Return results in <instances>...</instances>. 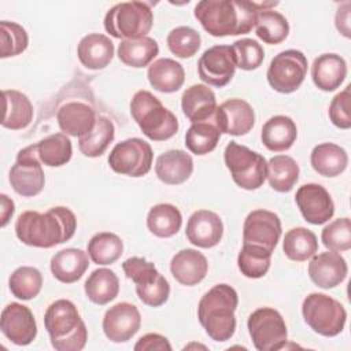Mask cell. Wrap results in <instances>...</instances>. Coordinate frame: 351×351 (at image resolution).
I'll use <instances>...</instances> for the list:
<instances>
[{"label": "cell", "instance_id": "cell-16", "mask_svg": "<svg viewBox=\"0 0 351 351\" xmlns=\"http://www.w3.org/2000/svg\"><path fill=\"white\" fill-rule=\"evenodd\" d=\"M295 202L303 218L313 225L328 222L335 214V203L330 193L319 184H304L299 186Z\"/></svg>", "mask_w": 351, "mask_h": 351}, {"label": "cell", "instance_id": "cell-34", "mask_svg": "<svg viewBox=\"0 0 351 351\" xmlns=\"http://www.w3.org/2000/svg\"><path fill=\"white\" fill-rule=\"evenodd\" d=\"M182 225L180 210L170 203H159L149 208L147 215L148 230L162 239L171 237L178 233Z\"/></svg>", "mask_w": 351, "mask_h": 351}, {"label": "cell", "instance_id": "cell-44", "mask_svg": "<svg viewBox=\"0 0 351 351\" xmlns=\"http://www.w3.org/2000/svg\"><path fill=\"white\" fill-rule=\"evenodd\" d=\"M29 45V36L25 27L16 22H0V58L21 55Z\"/></svg>", "mask_w": 351, "mask_h": 351}, {"label": "cell", "instance_id": "cell-1", "mask_svg": "<svg viewBox=\"0 0 351 351\" xmlns=\"http://www.w3.org/2000/svg\"><path fill=\"white\" fill-rule=\"evenodd\" d=\"M278 3H255L244 0H202L193 15L203 29L214 37L245 34L255 27L258 12Z\"/></svg>", "mask_w": 351, "mask_h": 351}, {"label": "cell", "instance_id": "cell-9", "mask_svg": "<svg viewBox=\"0 0 351 351\" xmlns=\"http://www.w3.org/2000/svg\"><path fill=\"white\" fill-rule=\"evenodd\" d=\"M247 328L258 351H276L287 344L288 330L282 315L273 307H259L252 311Z\"/></svg>", "mask_w": 351, "mask_h": 351}, {"label": "cell", "instance_id": "cell-47", "mask_svg": "<svg viewBox=\"0 0 351 351\" xmlns=\"http://www.w3.org/2000/svg\"><path fill=\"white\" fill-rule=\"evenodd\" d=\"M322 244L333 252H341L351 248V221L348 217L337 218L322 229Z\"/></svg>", "mask_w": 351, "mask_h": 351}, {"label": "cell", "instance_id": "cell-52", "mask_svg": "<svg viewBox=\"0 0 351 351\" xmlns=\"http://www.w3.org/2000/svg\"><path fill=\"white\" fill-rule=\"evenodd\" d=\"M0 207H1V210H0V215H1L0 225H1V228H4L10 222L11 217L15 211V204L5 193H1L0 195Z\"/></svg>", "mask_w": 351, "mask_h": 351}, {"label": "cell", "instance_id": "cell-50", "mask_svg": "<svg viewBox=\"0 0 351 351\" xmlns=\"http://www.w3.org/2000/svg\"><path fill=\"white\" fill-rule=\"evenodd\" d=\"M136 351H171V344L169 343L167 337L159 333H147L141 336L137 343L134 344Z\"/></svg>", "mask_w": 351, "mask_h": 351}, {"label": "cell", "instance_id": "cell-36", "mask_svg": "<svg viewBox=\"0 0 351 351\" xmlns=\"http://www.w3.org/2000/svg\"><path fill=\"white\" fill-rule=\"evenodd\" d=\"M299 165L288 155H276L267 162L266 178L277 192H289L299 180Z\"/></svg>", "mask_w": 351, "mask_h": 351}, {"label": "cell", "instance_id": "cell-40", "mask_svg": "<svg viewBox=\"0 0 351 351\" xmlns=\"http://www.w3.org/2000/svg\"><path fill=\"white\" fill-rule=\"evenodd\" d=\"M255 33L263 43L274 45L282 43L289 34L287 18L274 10H262L258 12Z\"/></svg>", "mask_w": 351, "mask_h": 351}, {"label": "cell", "instance_id": "cell-13", "mask_svg": "<svg viewBox=\"0 0 351 351\" xmlns=\"http://www.w3.org/2000/svg\"><path fill=\"white\" fill-rule=\"evenodd\" d=\"M236 71V63L229 45H214L203 52L197 62V73L203 82L222 88L228 85Z\"/></svg>", "mask_w": 351, "mask_h": 351}, {"label": "cell", "instance_id": "cell-11", "mask_svg": "<svg viewBox=\"0 0 351 351\" xmlns=\"http://www.w3.org/2000/svg\"><path fill=\"white\" fill-rule=\"evenodd\" d=\"M154 152L143 138L132 137L118 143L108 155L110 167L122 176L143 177L152 166Z\"/></svg>", "mask_w": 351, "mask_h": 351}, {"label": "cell", "instance_id": "cell-35", "mask_svg": "<svg viewBox=\"0 0 351 351\" xmlns=\"http://www.w3.org/2000/svg\"><path fill=\"white\" fill-rule=\"evenodd\" d=\"M115 137V126L107 117L99 115L95 128L78 137V148L88 158L101 156Z\"/></svg>", "mask_w": 351, "mask_h": 351}, {"label": "cell", "instance_id": "cell-48", "mask_svg": "<svg viewBox=\"0 0 351 351\" xmlns=\"http://www.w3.org/2000/svg\"><path fill=\"white\" fill-rule=\"evenodd\" d=\"M234 58L236 67L251 71L258 69L265 59V51L262 45L252 38H241L233 43L230 47Z\"/></svg>", "mask_w": 351, "mask_h": 351}, {"label": "cell", "instance_id": "cell-4", "mask_svg": "<svg viewBox=\"0 0 351 351\" xmlns=\"http://www.w3.org/2000/svg\"><path fill=\"white\" fill-rule=\"evenodd\" d=\"M44 325L56 351H81L86 344V325L71 300L58 299L51 303L44 315Z\"/></svg>", "mask_w": 351, "mask_h": 351}, {"label": "cell", "instance_id": "cell-42", "mask_svg": "<svg viewBox=\"0 0 351 351\" xmlns=\"http://www.w3.org/2000/svg\"><path fill=\"white\" fill-rule=\"evenodd\" d=\"M11 293L21 300L34 299L43 287V274L33 266H21L8 278Z\"/></svg>", "mask_w": 351, "mask_h": 351}, {"label": "cell", "instance_id": "cell-26", "mask_svg": "<svg viewBox=\"0 0 351 351\" xmlns=\"http://www.w3.org/2000/svg\"><path fill=\"white\" fill-rule=\"evenodd\" d=\"M181 110L192 123L203 122L217 110L215 95L207 85H191L181 96Z\"/></svg>", "mask_w": 351, "mask_h": 351}, {"label": "cell", "instance_id": "cell-5", "mask_svg": "<svg viewBox=\"0 0 351 351\" xmlns=\"http://www.w3.org/2000/svg\"><path fill=\"white\" fill-rule=\"evenodd\" d=\"M130 114L143 134L152 141L169 140L178 130L177 117L148 90H138L133 95Z\"/></svg>", "mask_w": 351, "mask_h": 351}, {"label": "cell", "instance_id": "cell-7", "mask_svg": "<svg viewBox=\"0 0 351 351\" xmlns=\"http://www.w3.org/2000/svg\"><path fill=\"white\" fill-rule=\"evenodd\" d=\"M223 160L236 185L245 191L261 188L266 180L267 162L263 155L230 141L225 147Z\"/></svg>", "mask_w": 351, "mask_h": 351}, {"label": "cell", "instance_id": "cell-27", "mask_svg": "<svg viewBox=\"0 0 351 351\" xmlns=\"http://www.w3.org/2000/svg\"><path fill=\"white\" fill-rule=\"evenodd\" d=\"M88 267V252L80 248L60 250L51 259L52 276L63 284H73L78 281Z\"/></svg>", "mask_w": 351, "mask_h": 351}, {"label": "cell", "instance_id": "cell-3", "mask_svg": "<svg viewBox=\"0 0 351 351\" xmlns=\"http://www.w3.org/2000/svg\"><path fill=\"white\" fill-rule=\"evenodd\" d=\"M237 304V292L228 284H217L202 296L197 318L214 341H226L234 335Z\"/></svg>", "mask_w": 351, "mask_h": 351}, {"label": "cell", "instance_id": "cell-31", "mask_svg": "<svg viewBox=\"0 0 351 351\" xmlns=\"http://www.w3.org/2000/svg\"><path fill=\"white\" fill-rule=\"evenodd\" d=\"M313 169L324 177L340 176L348 165L346 149L333 143H322L313 148L310 155Z\"/></svg>", "mask_w": 351, "mask_h": 351}, {"label": "cell", "instance_id": "cell-2", "mask_svg": "<svg viewBox=\"0 0 351 351\" xmlns=\"http://www.w3.org/2000/svg\"><path fill=\"white\" fill-rule=\"evenodd\" d=\"M77 229L74 213L63 206H56L45 213L23 211L15 222V234L26 245L52 248L69 241Z\"/></svg>", "mask_w": 351, "mask_h": 351}, {"label": "cell", "instance_id": "cell-10", "mask_svg": "<svg viewBox=\"0 0 351 351\" xmlns=\"http://www.w3.org/2000/svg\"><path fill=\"white\" fill-rule=\"evenodd\" d=\"M307 58L298 49L277 53L267 69L269 85L280 93H292L300 88L307 74Z\"/></svg>", "mask_w": 351, "mask_h": 351}, {"label": "cell", "instance_id": "cell-51", "mask_svg": "<svg viewBox=\"0 0 351 351\" xmlns=\"http://www.w3.org/2000/svg\"><path fill=\"white\" fill-rule=\"evenodd\" d=\"M350 8L351 3L346 1L343 5L339 7L336 16H335V25L336 29L347 38L351 37V27H350Z\"/></svg>", "mask_w": 351, "mask_h": 351}, {"label": "cell", "instance_id": "cell-39", "mask_svg": "<svg viewBox=\"0 0 351 351\" xmlns=\"http://www.w3.org/2000/svg\"><path fill=\"white\" fill-rule=\"evenodd\" d=\"M123 252L121 237L111 232H100L90 237L88 243V255L96 265H112Z\"/></svg>", "mask_w": 351, "mask_h": 351}, {"label": "cell", "instance_id": "cell-38", "mask_svg": "<svg viewBox=\"0 0 351 351\" xmlns=\"http://www.w3.org/2000/svg\"><path fill=\"white\" fill-rule=\"evenodd\" d=\"M36 151L40 162L49 167L66 165L73 155L71 141L64 133H53L40 140L36 144Z\"/></svg>", "mask_w": 351, "mask_h": 351}, {"label": "cell", "instance_id": "cell-49", "mask_svg": "<svg viewBox=\"0 0 351 351\" xmlns=\"http://www.w3.org/2000/svg\"><path fill=\"white\" fill-rule=\"evenodd\" d=\"M350 90L351 85H347L339 92L330 101L328 115L332 123L340 129L351 128V112H350Z\"/></svg>", "mask_w": 351, "mask_h": 351}, {"label": "cell", "instance_id": "cell-45", "mask_svg": "<svg viewBox=\"0 0 351 351\" xmlns=\"http://www.w3.org/2000/svg\"><path fill=\"white\" fill-rule=\"evenodd\" d=\"M167 47L173 55L181 59L193 56L202 44L200 34L189 26H178L167 34Z\"/></svg>", "mask_w": 351, "mask_h": 351}, {"label": "cell", "instance_id": "cell-21", "mask_svg": "<svg viewBox=\"0 0 351 351\" xmlns=\"http://www.w3.org/2000/svg\"><path fill=\"white\" fill-rule=\"evenodd\" d=\"M170 271L180 284L193 287L204 280L208 271V262L197 250L184 248L171 258Z\"/></svg>", "mask_w": 351, "mask_h": 351}, {"label": "cell", "instance_id": "cell-29", "mask_svg": "<svg viewBox=\"0 0 351 351\" xmlns=\"http://www.w3.org/2000/svg\"><path fill=\"white\" fill-rule=\"evenodd\" d=\"M4 115L1 126L10 130H21L30 125L33 121V104L29 97L16 89L3 90Z\"/></svg>", "mask_w": 351, "mask_h": 351}, {"label": "cell", "instance_id": "cell-33", "mask_svg": "<svg viewBox=\"0 0 351 351\" xmlns=\"http://www.w3.org/2000/svg\"><path fill=\"white\" fill-rule=\"evenodd\" d=\"M159 53V45L152 37L137 40H122L118 45L119 60L130 67L141 69L148 66Z\"/></svg>", "mask_w": 351, "mask_h": 351}, {"label": "cell", "instance_id": "cell-12", "mask_svg": "<svg viewBox=\"0 0 351 351\" xmlns=\"http://www.w3.org/2000/svg\"><path fill=\"white\" fill-rule=\"evenodd\" d=\"M12 189L25 197L38 195L45 185V176L36 144L21 149L8 176Z\"/></svg>", "mask_w": 351, "mask_h": 351}, {"label": "cell", "instance_id": "cell-8", "mask_svg": "<svg viewBox=\"0 0 351 351\" xmlns=\"http://www.w3.org/2000/svg\"><path fill=\"white\" fill-rule=\"evenodd\" d=\"M302 315L304 322L318 335L333 337L343 332L347 311L343 304L325 295L313 292L302 303Z\"/></svg>", "mask_w": 351, "mask_h": 351}, {"label": "cell", "instance_id": "cell-43", "mask_svg": "<svg viewBox=\"0 0 351 351\" xmlns=\"http://www.w3.org/2000/svg\"><path fill=\"white\" fill-rule=\"evenodd\" d=\"M219 137L221 132L215 123L195 122L185 133V145L195 155H206L215 149Z\"/></svg>", "mask_w": 351, "mask_h": 351}, {"label": "cell", "instance_id": "cell-32", "mask_svg": "<svg viewBox=\"0 0 351 351\" xmlns=\"http://www.w3.org/2000/svg\"><path fill=\"white\" fill-rule=\"evenodd\" d=\"M86 298L99 306L114 300L119 292V280L117 274L106 267L93 270L84 284Z\"/></svg>", "mask_w": 351, "mask_h": 351}, {"label": "cell", "instance_id": "cell-17", "mask_svg": "<svg viewBox=\"0 0 351 351\" xmlns=\"http://www.w3.org/2000/svg\"><path fill=\"white\" fill-rule=\"evenodd\" d=\"M103 332L112 343L130 340L141 326L138 308L128 302H121L110 307L103 317Z\"/></svg>", "mask_w": 351, "mask_h": 351}, {"label": "cell", "instance_id": "cell-14", "mask_svg": "<svg viewBox=\"0 0 351 351\" xmlns=\"http://www.w3.org/2000/svg\"><path fill=\"white\" fill-rule=\"evenodd\" d=\"M281 237V221L273 211L258 208L251 211L243 225V244H254L274 251Z\"/></svg>", "mask_w": 351, "mask_h": 351}, {"label": "cell", "instance_id": "cell-41", "mask_svg": "<svg viewBox=\"0 0 351 351\" xmlns=\"http://www.w3.org/2000/svg\"><path fill=\"white\" fill-rule=\"evenodd\" d=\"M271 254L269 250L254 245L243 244V248L237 256V266L243 276L248 278H261L263 277L270 267Z\"/></svg>", "mask_w": 351, "mask_h": 351}, {"label": "cell", "instance_id": "cell-15", "mask_svg": "<svg viewBox=\"0 0 351 351\" xmlns=\"http://www.w3.org/2000/svg\"><path fill=\"white\" fill-rule=\"evenodd\" d=\"M0 329L1 333L16 346H27L37 336V324L32 310L16 302L3 308Z\"/></svg>", "mask_w": 351, "mask_h": 351}, {"label": "cell", "instance_id": "cell-19", "mask_svg": "<svg viewBox=\"0 0 351 351\" xmlns=\"http://www.w3.org/2000/svg\"><path fill=\"white\" fill-rule=\"evenodd\" d=\"M347 273L346 259L333 251L313 255L308 263L310 280L322 289H332L340 285L346 280Z\"/></svg>", "mask_w": 351, "mask_h": 351}, {"label": "cell", "instance_id": "cell-37", "mask_svg": "<svg viewBox=\"0 0 351 351\" xmlns=\"http://www.w3.org/2000/svg\"><path fill=\"white\" fill-rule=\"evenodd\" d=\"M282 250L288 259L303 262L315 255L318 251V240L315 233L307 228H292L285 233Z\"/></svg>", "mask_w": 351, "mask_h": 351}, {"label": "cell", "instance_id": "cell-30", "mask_svg": "<svg viewBox=\"0 0 351 351\" xmlns=\"http://www.w3.org/2000/svg\"><path fill=\"white\" fill-rule=\"evenodd\" d=\"M147 77L155 90L162 93H173L184 85L185 71L177 60L162 58L148 66Z\"/></svg>", "mask_w": 351, "mask_h": 351}, {"label": "cell", "instance_id": "cell-25", "mask_svg": "<svg viewBox=\"0 0 351 351\" xmlns=\"http://www.w3.org/2000/svg\"><path fill=\"white\" fill-rule=\"evenodd\" d=\"M193 171V159L182 149H170L160 154L155 163L158 178L167 185L185 182Z\"/></svg>", "mask_w": 351, "mask_h": 351}, {"label": "cell", "instance_id": "cell-6", "mask_svg": "<svg viewBox=\"0 0 351 351\" xmlns=\"http://www.w3.org/2000/svg\"><path fill=\"white\" fill-rule=\"evenodd\" d=\"M154 25L151 7L144 1H123L111 7L104 16V29L122 40L147 37Z\"/></svg>", "mask_w": 351, "mask_h": 351}, {"label": "cell", "instance_id": "cell-22", "mask_svg": "<svg viewBox=\"0 0 351 351\" xmlns=\"http://www.w3.org/2000/svg\"><path fill=\"white\" fill-rule=\"evenodd\" d=\"M56 119L64 134L81 137L95 128L97 115L90 106L81 101H70L58 110Z\"/></svg>", "mask_w": 351, "mask_h": 351}, {"label": "cell", "instance_id": "cell-24", "mask_svg": "<svg viewBox=\"0 0 351 351\" xmlns=\"http://www.w3.org/2000/svg\"><path fill=\"white\" fill-rule=\"evenodd\" d=\"M114 44L106 34L90 33L82 37L77 45V56L89 70H101L114 58Z\"/></svg>", "mask_w": 351, "mask_h": 351}, {"label": "cell", "instance_id": "cell-28", "mask_svg": "<svg viewBox=\"0 0 351 351\" xmlns=\"http://www.w3.org/2000/svg\"><path fill=\"white\" fill-rule=\"evenodd\" d=\"M298 137L296 123L285 115H274L265 122L261 132L263 145L273 152L289 149Z\"/></svg>", "mask_w": 351, "mask_h": 351}, {"label": "cell", "instance_id": "cell-23", "mask_svg": "<svg viewBox=\"0 0 351 351\" xmlns=\"http://www.w3.org/2000/svg\"><path fill=\"white\" fill-rule=\"evenodd\" d=\"M347 77V63L337 53H322L314 59L311 66V78L314 85L324 90L332 92L340 88Z\"/></svg>", "mask_w": 351, "mask_h": 351}, {"label": "cell", "instance_id": "cell-46", "mask_svg": "<svg viewBox=\"0 0 351 351\" xmlns=\"http://www.w3.org/2000/svg\"><path fill=\"white\" fill-rule=\"evenodd\" d=\"M122 269L125 276L134 282L136 291L151 287L162 277L155 265L141 256L128 258L122 263Z\"/></svg>", "mask_w": 351, "mask_h": 351}, {"label": "cell", "instance_id": "cell-20", "mask_svg": "<svg viewBox=\"0 0 351 351\" xmlns=\"http://www.w3.org/2000/svg\"><path fill=\"white\" fill-rule=\"evenodd\" d=\"M223 234V223L221 217L210 210L195 211L188 222L185 236L189 243L200 248L215 247Z\"/></svg>", "mask_w": 351, "mask_h": 351}, {"label": "cell", "instance_id": "cell-18", "mask_svg": "<svg viewBox=\"0 0 351 351\" xmlns=\"http://www.w3.org/2000/svg\"><path fill=\"white\" fill-rule=\"evenodd\" d=\"M215 126L221 133L244 136L254 128L255 112L243 99H229L215 110Z\"/></svg>", "mask_w": 351, "mask_h": 351}]
</instances>
